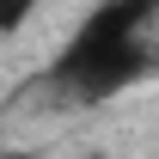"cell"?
<instances>
[{
    "mask_svg": "<svg viewBox=\"0 0 159 159\" xmlns=\"http://www.w3.org/2000/svg\"><path fill=\"white\" fill-rule=\"evenodd\" d=\"M147 12H153V0H110L104 12H92L86 31L67 43V55L55 67L61 86H74L80 98H110L116 86H129L147 67V55H141Z\"/></svg>",
    "mask_w": 159,
    "mask_h": 159,
    "instance_id": "6da1fadb",
    "label": "cell"
},
{
    "mask_svg": "<svg viewBox=\"0 0 159 159\" xmlns=\"http://www.w3.org/2000/svg\"><path fill=\"white\" fill-rule=\"evenodd\" d=\"M31 6H37V0H0V31H19Z\"/></svg>",
    "mask_w": 159,
    "mask_h": 159,
    "instance_id": "7a4b0ae2",
    "label": "cell"
}]
</instances>
